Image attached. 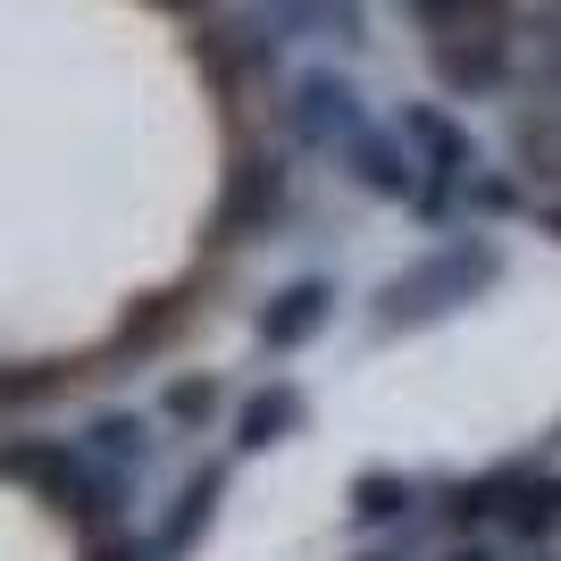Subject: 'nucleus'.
I'll return each mask as SVG.
<instances>
[{"instance_id":"nucleus-3","label":"nucleus","mask_w":561,"mask_h":561,"mask_svg":"<svg viewBox=\"0 0 561 561\" xmlns=\"http://www.w3.org/2000/svg\"><path fill=\"white\" fill-rule=\"evenodd\" d=\"M494 285V243H478V234H461V243H445V252H427L420 268H402L386 294H377V319L386 328H411V319H436V310L469 302V294H486Z\"/></svg>"},{"instance_id":"nucleus-18","label":"nucleus","mask_w":561,"mask_h":561,"mask_svg":"<svg viewBox=\"0 0 561 561\" xmlns=\"http://www.w3.org/2000/svg\"><path fill=\"white\" fill-rule=\"evenodd\" d=\"M445 561H503V553H494V545L486 537H461V545H453V553Z\"/></svg>"},{"instance_id":"nucleus-16","label":"nucleus","mask_w":561,"mask_h":561,"mask_svg":"<svg viewBox=\"0 0 561 561\" xmlns=\"http://www.w3.org/2000/svg\"><path fill=\"white\" fill-rule=\"evenodd\" d=\"M519 160L537 168V176H561V110H553V117H528V126H519Z\"/></svg>"},{"instance_id":"nucleus-11","label":"nucleus","mask_w":561,"mask_h":561,"mask_svg":"<svg viewBox=\"0 0 561 561\" xmlns=\"http://www.w3.org/2000/svg\"><path fill=\"white\" fill-rule=\"evenodd\" d=\"M76 445L93 453V461H110L117 478H135V469L151 461V420H135V411H101V420L84 427Z\"/></svg>"},{"instance_id":"nucleus-9","label":"nucleus","mask_w":561,"mask_h":561,"mask_svg":"<svg viewBox=\"0 0 561 561\" xmlns=\"http://www.w3.org/2000/svg\"><path fill=\"white\" fill-rule=\"evenodd\" d=\"M260 9H268V34H319V43H360L369 34L360 0H260Z\"/></svg>"},{"instance_id":"nucleus-15","label":"nucleus","mask_w":561,"mask_h":561,"mask_svg":"<svg viewBox=\"0 0 561 561\" xmlns=\"http://www.w3.org/2000/svg\"><path fill=\"white\" fill-rule=\"evenodd\" d=\"M76 369H59V360H43V369H0V411H25V402L59 394Z\"/></svg>"},{"instance_id":"nucleus-2","label":"nucleus","mask_w":561,"mask_h":561,"mask_svg":"<svg viewBox=\"0 0 561 561\" xmlns=\"http://www.w3.org/2000/svg\"><path fill=\"white\" fill-rule=\"evenodd\" d=\"M394 126H402V142H411V160H420V193H411V218L445 227L453 202H461V185L478 176V142H469V126L445 110V101H411Z\"/></svg>"},{"instance_id":"nucleus-5","label":"nucleus","mask_w":561,"mask_h":561,"mask_svg":"<svg viewBox=\"0 0 561 561\" xmlns=\"http://www.w3.org/2000/svg\"><path fill=\"white\" fill-rule=\"evenodd\" d=\"M420 50L453 101H486L512 84V25H453V34H427Z\"/></svg>"},{"instance_id":"nucleus-19","label":"nucleus","mask_w":561,"mask_h":561,"mask_svg":"<svg viewBox=\"0 0 561 561\" xmlns=\"http://www.w3.org/2000/svg\"><path fill=\"white\" fill-rule=\"evenodd\" d=\"M537 227H545V234H561V202H545V210H537Z\"/></svg>"},{"instance_id":"nucleus-10","label":"nucleus","mask_w":561,"mask_h":561,"mask_svg":"<svg viewBox=\"0 0 561 561\" xmlns=\"http://www.w3.org/2000/svg\"><path fill=\"white\" fill-rule=\"evenodd\" d=\"M294 427H302V394L277 377V386H260V394L234 411V453H268L277 436H294Z\"/></svg>"},{"instance_id":"nucleus-20","label":"nucleus","mask_w":561,"mask_h":561,"mask_svg":"<svg viewBox=\"0 0 561 561\" xmlns=\"http://www.w3.org/2000/svg\"><path fill=\"white\" fill-rule=\"evenodd\" d=\"M160 9H202V0H160Z\"/></svg>"},{"instance_id":"nucleus-14","label":"nucleus","mask_w":561,"mask_h":561,"mask_svg":"<svg viewBox=\"0 0 561 561\" xmlns=\"http://www.w3.org/2000/svg\"><path fill=\"white\" fill-rule=\"evenodd\" d=\"M160 420H176V427H210L218 420V386L210 377H176L160 394Z\"/></svg>"},{"instance_id":"nucleus-1","label":"nucleus","mask_w":561,"mask_h":561,"mask_svg":"<svg viewBox=\"0 0 561 561\" xmlns=\"http://www.w3.org/2000/svg\"><path fill=\"white\" fill-rule=\"evenodd\" d=\"M0 478L34 486L50 512L76 519L84 537H101V528L126 519V478H117L110 461H93L84 445H68V436H18V445H0Z\"/></svg>"},{"instance_id":"nucleus-12","label":"nucleus","mask_w":561,"mask_h":561,"mask_svg":"<svg viewBox=\"0 0 561 561\" xmlns=\"http://www.w3.org/2000/svg\"><path fill=\"white\" fill-rule=\"evenodd\" d=\"M411 34H453V25H512V0H394Z\"/></svg>"},{"instance_id":"nucleus-8","label":"nucleus","mask_w":561,"mask_h":561,"mask_svg":"<svg viewBox=\"0 0 561 561\" xmlns=\"http://www.w3.org/2000/svg\"><path fill=\"white\" fill-rule=\"evenodd\" d=\"M328 319H335V285L328 277H294L277 302L260 310V352H302V344H319Z\"/></svg>"},{"instance_id":"nucleus-7","label":"nucleus","mask_w":561,"mask_h":561,"mask_svg":"<svg viewBox=\"0 0 561 561\" xmlns=\"http://www.w3.org/2000/svg\"><path fill=\"white\" fill-rule=\"evenodd\" d=\"M218 503H227V461H202V469L185 478V486H176V503H168V512L151 519L142 553H151V561H185L193 545H202V528L218 519Z\"/></svg>"},{"instance_id":"nucleus-6","label":"nucleus","mask_w":561,"mask_h":561,"mask_svg":"<svg viewBox=\"0 0 561 561\" xmlns=\"http://www.w3.org/2000/svg\"><path fill=\"white\" fill-rule=\"evenodd\" d=\"M294 210V176L268 151H243L227 168V193H218V243H243V234H268L277 218Z\"/></svg>"},{"instance_id":"nucleus-21","label":"nucleus","mask_w":561,"mask_h":561,"mask_svg":"<svg viewBox=\"0 0 561 561\" xmlns=\"http://www.w3.org/2000/svg\"><path fill=\"white\" fill-rule=\"evenodd\" d=\"M528 561H545V553H528Z\"/></svg>"},{"instance_id":"nucleus-22","label":"nucleus","mask_w":561,"mask_h":561,"mask_svg":"<svg viewBox=\"0 0 561 561\" xmlns=\"http://www.w3.org/2000/svg\"><path fill=\"white\" fill-rule=\"evenodd\" d=\"M369 561H386V553H369Z\"/></svg>"},{"instance_id":"nucleus-4","label":"nucleus","mask_w":561,"mask_h":561,"mask_svg":"<svg viewBox=\"0 0 561 561\" xmlns=\"http://www.w3.org/2000/svg\"><path fill=\"white\" fill-rule=\"evenodd\" d=\"M285 135H294V151H328L335 168H344V151L360 135H377L369 101H360V84L335 68H302L294 84H285Z\"/></svg>"},{"instance_id":"nucleus-13","label":"nucleus","mask_w":561,"mask_h":561,"mask_svg":"<svg viewBox=\"0 0 561 561\" xmlns=\"http://www.w3.org/2000/svg\"><path fill=\"white\" fill-rule=\"evenodd\" d=\"M411 503H420V486L394 478V469H360L352 478V519L360 528H394V519H411Z\"/></svg>"},{"instance_id":"nucleus-17","label":"nucleus","mask_w":561,"mask_h":561,"mask_svg":"<svg viewBox=\"0 0 561 561\" xmlns=\"http://www.w3.org/2000/svg\"><path fill=\"white\" fill-rule=\"evenodd\" d=\"M84 561H151V553H142V537H126V528H101V537L84 545Z\"/></svg>"}]
</instances>
